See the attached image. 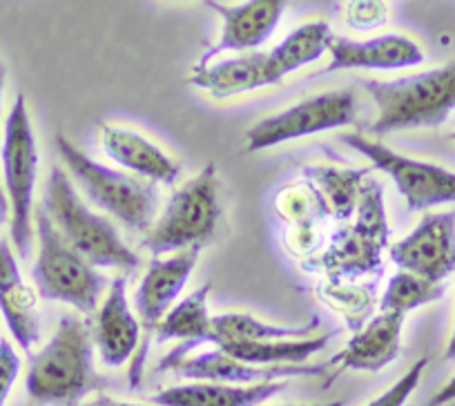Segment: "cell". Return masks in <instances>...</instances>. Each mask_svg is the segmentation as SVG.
Wrapping results in <instances>:
<instances>
[{
  "instance_id": "f546056e",
  "label": "cell",
  "mask_w": 455,
  "mask_h": 406,
  "mask_svg": "<svg viewBox=\"0 0 455 406\" xmlns=\"http://www.w3.org/2000/svg\"><path fill=\"white\" fill-rule=\"evenodd\" d=\"M449 402H455V375L431 397V400H428L427 406H444L449 404Z\"/></svg>"
},
{
  "instance_id": "484cf974",
  "label": "cell",
  "mask_w": 455,
  "mask_h": 406,
  "mask_svg": "<svg viewBox=\"0 0 455 406\" xmlns=\"http://www.w3.org/2000/svg\"><path fill=\"white\" fill-rule=\"evenodd\" d=\"M444 283H433L428 279L418 277V275L400 270L388 282L382 301H379V311L395 313V315L406 317V313L415 311V308L427 306V304H433V301H440L444 297Z\"/></svg>"
},
{
  "instance_id": "836d02e7",
  "label": "cell",
  "mask_w": 455,
  "mask_h": 406,
  "mask_svg": "<svg viewBox=\"0 0 455 406\" xmlns=\"http://www.w3.org/2000/svg\"><path fill=\"white\" fill-rule=\"evenodd\" d=\"M3 90H5V65L0 60V115H3Z\"/></svg>"
},
{
  "instance_id": "e575fe53",
  "label": "cell",
  "mask_w": 455,
  "mask_h": 406,
  "mask_svg": "<svg viewBox=\"0 0 455 406\" xmlns=\"http://www.w3.org/2000/svg\"><path fill=\"white\" fill-rule=\"evenodd\" d=\"M282 406H344V402H328V404H282Z\"/></svg>"
},
{
  "instance_id": "ac0fdd59",
  "label": "cell",
  "mask_w": 455,
  "mask_h": 406,
  "mask_svg": "<svg viewBox=\"0 0 455 406\" xmlns=\"http://www.w3.org/2000/svg\"><path fill=\"white\" fill-rule=\"evenodd\" d=\"M100 146L105 155L130 170L148 183H164L170 186L179 179L181 165L170 159L156 143L148 141L143 134L119 125H100Z\"/></svg>"
},
{
  "instance_id": "4dcf8cb0",
  "label": "cell",
  "mask_w": 455,
  "mask_h": 406,
  "mask_svg": "<svg viewBox=\"0 0 455 406\" xmlns=\"http://www.w3.org/2000/svg\"><path fill=\"white\" fill-rule=\"evenodd\" d=\"M10 219V199H7V192L3 181H0V226Z\"/></svg>"
},
{
  "instance_id": "4316f807",
  "label": "cell",
  "mask_w": 455,
  "mask_h": 406,
  "mask_svg": "<svg viewBox=\"0 0 455 406\" xmlns=\"http://www.w3.org/2000/svg\"><path fill=\"white\" fill-rule=\"evenodd\" d=\"M371 168L339 170V168H306V174L322 186V190L331 201L332 215L337 219L347 221L353 215L355 201L360 199V187L369 177Z\"/></svg>"
},
{
  "instance_id": "d6a6232c",
  "label": "cell",
  "mask_w": 455,
  "mask_h": 406,
  "mask_svg": "<svg viewBox=\"0 0 455 406\" xmlns=\"http://www.w3.org/2000/svg\"><path fill=\"white\" fill-rule=\"evenodd\" d=\"M444 360H446V362L455 360V326H453V333H451V339H449V344H446Z\"/></svg>"
},
{
  "instance_id": "6da1fadb",
  "label": "cell",
  "mask_w": 455,
  "mask_h": 406,
  "mask_svg": "<svg viewBox=\"0 0 455 406\" xmlns=\"http://www.w3.org/2000/svg\"><path fill=\"white\" fill-rule=\"evenodd\" d=\"M100 386L90 326L78 317H63L50 342L29 360L28 395L43 406H78Z\"/></svg>"
},
{
  "instance_id": "cb8c5ba5",
  "label": "cell",
  "mask_w": 455,
  "mask_h": 406,
  "mask_svg": "<svg viewBox=\"0 0 455 406\" xmlns=\"http://www.w3.org/2000/svg\"><path fill=\"white\" fill-rule=\"evenodd\" d=\"M335 333L317 335L306 339H282V342H223L219 351L243 364L252 366H297L306 364L308 357L323 351Z\"/></svg>"
},
{
  "instance_id": "83f0119b",
  "label": "cell",
  "mask_w": 455,
  "mask_h": 406,
  "mask_svg": "<svg viewBox=\"0 0 455 406\" xmlns=\"http://www.w3.org/2000/svg\"><path fill=\"white\" fill-rule=\"evenodd\" d=\"M424 369H427V357L415 362V364L411 366V369L406 370V373L402 375V378L397 379L388 391H384L382 395L375 397V400L369 402L366 406H404L406 400H409V397L413 395L415 388H418Z\"/></svg>"
},
{
  "instance_id": "7a4b0ae2",
  "label": "cell",
  "mask_w": 455,
  "mask_h": 406,
  "mask_svg": "<svg viewBox=\"0 0 455 406\" xmlns=\"http://www.w3.org/2000/svg\"><path fill=\"white\" fill-rule=\"evenodd\" d=\"M378 106L373 134L437 128L455 110V60L395 81H362Z\"/></svg>"
},
{
  "instance_id": "7402d4cb",
  "label": "cell",
  "mask_w": 455,
  "mask_h": 406,
  "mask_svg": "<svg viewBox=\"0 0 455 406\" xmlns=\"http://www.w3.org/2000/svg\"><path fill=\"white\" fill-rule=\"evenodd\" d=\"M286 388V382H266L252 386L235 384L192 382L181 386H170L152 395L159 406H259Z\"/></svg>"
},
{
  "instance_id": "52a82bcc",
  "label": "cell",
  "mask_w": 455,
  "mask_h": 406,
  "mask_svg": "<svg viewBox=\"0 0 455 406\" xmlns=\"http://www.w3.org/2000/svg\"><path fill=\"white\" fill-rule=\"evenodd\" d=\"M219 215L217 168L208 163L195 179L174 190L168 206L143 239V248L152 257L204 248L214 237Z\"/></svg>"
},
{
  "instance_id": "30bf717a",
  "label": "cell",
  "mask_w": 455,
  "mask_h": 406,
  "mask_svg": "<svg viewBox=\"0 0 455 406\" xmlns=\"http://www.w3.org/2000/svg\"><path fill=\"white\" fill-rule=\"evenodd\" d=\"M341 141L371 159L373 168L393 179L397 192L406 199L409 211L418 212L442 203H455V172L451 170L411 159L364 134H341Z\"/></svg>"
},
{
  "instance_id": "8fae6325",
  "label": "cell",
  "mask_w": 455,
  "mask_h": 406,
  "mask_svg": "<svg viewBox=\"0 0 455 406\" xmlns=\"http://www.w3.org/2000/svg\"><path fill=\"white\" fill-rule=\"evenodd\" d=\"M388 252L393 264L404 273L444 283V279L455 273V211L424 215Z\"/></svg>"
},
{
  "instance_id": "7c38bea8",
  "label": "cell",
  "mask_w": 455,
  "mask_h": 406,
  "mask_svg": "<svg viewBox=\"0 0 455 406\" xmlns=\"http://www.w3.org/2000/svg\"><path fill=\"white\" fill-rule=\"evenodd\" d=\"M328 369L326 364H297V366H252L235 360L219 351L217 346L199 355H188L174 362L168 370L192 379V382H217L235 384V386H252V384L283 382L288 378H308V375H322Z\"/></svg>"
},
{
  "instance_id": "d590c367",
  "label": "cell",
  "mask_w": 455,
  "mask_h": 406,
  "mask_svg": "<svg viewBox=\"0 0 455 406\" xmlns=\"http://www.w3.org/2000/svg\"><path fill=\"white\" fill-rule=\"evenodd\" d=\"M451 139H453V141H455V132H453V134H451Z\"/></svg>"
},
{
  "instance_id": "4fadbf2b",
  "label": "cell",
  "mask_w": 455,
  "mask_h": 406,
  "mask_svg": "<svg viewBox=\"0 0 455 406\" xmlns=\"http://www.w3.org/2000/svg\"><path fill=\"white\" fill-rule=\"evenodd\" d=\"M201 248H188V251L174 252L168 259L152 257L141 283L134 292V306L139 313V324L146 333L156 330L174 301L186 288L188 279L195 273L196 261H199Z\"/></svg>"
},
{
  "instance_id": "5bb4252c",
  "label": "cell",
  "mask_w": 455,
  "mask_h": 406,
  "mask_svg": "<svg viewBox=\"0 0 455 406\" xmlns=\"http://www.w3.org/2000/svg\"><path fill=\"white\" fill-rule=\"evenodd\" d=\"M212 7L223 20L221 38L212 50H208L201 59L199 65H205L210 59L223 52H237V54H251V52H259L264 43L273 36L277 29L279 20H282L286 3L282 0H252V3H243L237 7H228L221 3H205Z\"/></svg>"
},
{
  "instance_id": "3957f363",
  "label": "cell",
  "mask_w": 455,
  "mask_h": 406,
  "mask_svg": "<svg viewBox=\"0 0 455 406\" xmlns=\"http://www.w3.org/2000/svg\"><path fill=\"white\" fill-rule=\"evenodd\" d=\"M43 208L60 237L94 268L134 270L139 266L137 252L105 217L96 215L83 203L76 187L59 165H54L47 177Z\"/></svg>"
},
{
  "instance_id": "e0dca14e",
  "label": "cell",
  "mask_w": 455,
  "mask_h": 406,
  "mask_svg": "<svg viewBox=\"0 0 455 406\" xmlns=\"http://www.w3.org/2000/svg\"><path fill=\"white\" fill-rule=\"evenodd\" d=\"M0 313L19 346L32 353V346L41 338L36 292L23 282L19 261L5 239H0Z\"/></svg>"
},
{
  "instance_id": "ba28073f",
  "label": "cell",
  "mask_w": 455,
  "mask_h": 406,
  "mask_svg": "<svg viewBox=\"0 0 455 406\" xmlns=\"http://www.w3.org/2000/svg\"><path fill=\"white\" fill-rule=\"evenodd\" d=\"M3 170H5V192L10 199V233L19 257L28 259L32 252V217L34 187L38 177V150L29 121L28 100L16 96L14 106L5 121V141H3Z\"/></svg>"
},
{
  "instance_id": "d6986e66",
  "label": "cell",
  "mask_w": 455,
  "mask_h": 406,
  "mask_svg": "<svg viewBox=\"0 0 455 406\" xmlns=\"http://www.w3.org/2000/svg\"><path fill=\"white\" fill-rule=\"evenodd\" d=\"M208 295L210 283H204L188 297H183L179 304H174L168 315L156 326L155 338L159 344L168 342V339H181V344L159 362V366H156L159 373L168 370L174 362L190 355L192 348H199L201 344H210L212 315L208 311Z\"/></svg>"
},
{
  "instance_id": "f1b7e54d",
  "label": "cell",
  "mask_w": 455,
  "mask_h": 406,
  "mask_svg": "<svg viewBox=\"0 0 455 406\" xmlns=\"http://www.w3.org/2000/svg\"><path fill=\"white\" fill-rule=\"evenodd\" d=\"M20 373V357L7 339H0V406H5Z\"/></svg>"
},
{
  "instance_id": "d4e9b609",
  "label": "cell",
  "mask_w": 455,
  "mask_h": 406,
  "mask_svg": "<svg viewBox=\"0 0 455 406\" xmlns=\"http://www.w3.org/2000/svg\"><path fill=\"white\" fill-rule=\"evenodd\" d=\"M319 329V317H310L301 326H275L248 315V313H223L212 317L210 344L223 342H282V339H306Z\"/></svg>"
},
{
  "instance_id": "9c48e42d",
  "label": "cell",
  "mask_w": 455,
  "mask_h": 406,
  "mask_svg": "<svg viewBox=\"0 0 455 406\" xmlns=\"http://www.w3.org/2000/svg\"><path fill=\"white\" fill-rule=\"evenodd\" d=\"M355 119L357 96L351 90L322 92L252 125L246 132V150L259 152L310 134L347 128Z\"/></svg>"
},
{
  "instance_id": "9a60e30c",
  "label": "cell",
  "mask_w": 455,
  "mask_h": 406,
  "mask_svg": "<svg viewBox=\"0 0 455 406\" xmlns=\"http://www.w3.org/2000/svg\"><path fill=\"white\" fill-rule=\"evenodd\" d=\"M90 333L94 348H99L100 362L109 369H119L137 353L141 344V324L130 311L125 277L112 279L103 304L96 308Z\"/></svg>"
},
{
  "instance_id": "ffe728a7",
  "label": "cell",
  "mask_w": 455,
  "mask_h": 406,
  "mask_svg": "<svg viewBox=\"0 0 455 406\" xmlns=\"http://www.w3.org/2000/svg\"><path fill=\"white\" fill-rule=\"evenodd\" d=\"M402 326H404V315L379 313L347 344L344 351L331 357L328 366L335 364L339 366V370L378 373L400 355Z\"/></svg>"
},
{
  "instance_id": "2e32d148",
  "label": "cell",
  "mask_w": 455,
  "mask_h": 406,
  "mask_svg": "<svg viewBox=\"0 0 455 406\" xmlns=\"http://www.w3.org/2000/svg\"><path fill=\"white\" fill-rule=\"evenodd\" d=\"M328 72L335 69H391L413 68L424 63V52L418 43L402 34H384V36L369 38V41H353V38L335 36L328 41Z\"/></svg>"
},
{
  "instance_id": "8992f818",
  "label": "cell",
  "mask_w": 455,
  "mask_h": 406,
  "mask_svg": "<svg viewBox=\"0 0 455 406\" xmlns=\"http://www.w3.org/2000/svg\"><path fill=\"white\" fill-rule=\"evenodd\" d=\"M34 226L38 255L32 277L38 297L47 301H63L81 313H94L105 288L103 275L60 237L43 206L34 212Z\"/></svg>"
},
{
  "instance_id": "1f68e13d",
  "label": "cell",
  "mask_w": 455,
  "mask_h": 406,
  "mask_svg": "<svg viewBox=\"0 0 455 406\" xmlns=\"http://www.w3.org/2000/svg\"><path fill=\"white\" fill-rule=\"evenodd\" d=\"M87 406H146V404H132V402H119V400H112V397L108 395H99Z\"/></svg>"
},
{
  "instance_id": "44dd1931",
  "label": "cell",
  "mask_w": 455,
  "mask_h": 406,
  "mask_svg": "<svg viewBox=\"0 0 455 406\" xmlns=\"http://www.w3.org/2000/svg\"><path fill=\"white\" fill-rule=\"evenodd\" d=\"M190 81L192 85L210 92L214 99H228V96L275 85L268 72L266 52H251V54L217 60V63L196 65Z\"/></svg>"
},
{
  "instance_id": "277c9868",
  "label": "cell",
  "mask_w": 455,
  "mask_h": 406,
  "mask_svg": "<svg viewBox=\"0 0 455 406\" xmlns=\"http://www.w3.org/2000/svg\"><path fill=\"white\" fill-rule=\"evenodd\" d=\"M56 150L65 168L96 208L109 212L134 233H150L159 208V192L155 183L130 177L90 159L60 132L56 134Z\"/></svg>"
},
{
  "instance_id": "603a6c76",
  "label": "cell",
  "mask_w": 455,
  "mask_h": 406,
  "mask_svg": "<svg viewBox=\"0 0 455 406\" xmlns=\"http://www.w3.org/2000/svg\"><path fill=\"white\" fill-rule=\"evenodd\" d=\"M332 32L326 20H310L301 28L292 29L279 45L266 52L268 72L273 83H282L288 74L297 72L304 65L315 63L328 52V41Z\"/></svg>"
},
{
  "instance_id": "5b68a950",
  "label": "cell",
  "mask_w": 455,
  "mask_h": 406,
  "mask_svg": "<svg viewBox=\"0 0 455 406\" xmlns=\"http://www.w3.org/2000/svg\"><path fill=\"white\" fill-rule=\"evenodd\" d=\"M388 237L391 230L384 211V187L375 179H366L360 187L355 224L337 230L331 248L317 261L304 264V268L326 273L331 279L379 273Z\"/></svg>"
}]
</instances>
